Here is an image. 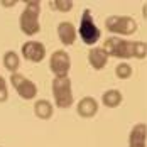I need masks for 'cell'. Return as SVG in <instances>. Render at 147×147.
I'll return each mask as SVG.
<instances>
[{
	"mask_svg": "<svg viewBox=\"0 0 147 147\" xmlns=\"http://www.w3.org/2000/svg\"><path fill=\"white\" fill-rule=\"evenodd\" d=\"M147 125L146 123H135L129 134V147H147Z\"/></svg>",
	"mask_w": 147,
	"mask_h": 147,
	"instance_id": "cell-9",
	"label": "cell"
},
{
	"mask_svg": "<svg viewBox=\"0 0 147 147\" xmlns=\"http://www.w3.org/2000/svg\"><path fill=\"white\" fill-rule=\"evenodd\" d=\"M78 32H80L81 41L86 46H91V47H93V46L100 41L102 32L96 27V24H95V20H93V14H91L90 9H85V10H83L81 20H80V30H78Z\"/></svg>",
	"mask_w": 147,
	"mask_h": 147,
	"instance_id": "cell-3",
	"label": "cell"
},
{
	"mask_svg": "<svg viewBox=\"0 0 147 147\" xmlns=\"http://www.w3.org/2000/svg\"><path fill=\"white\" fill-rule=\"evenodd\" d=\"M105 27L112 34H122L130 36L137 30V22L129 15H110L105 20Z\"/></svg>",
	"mask_w": 147,
	"mask_h": 147,
	"instance_id": "cell-5",
	"label": "cell"
},
{
	"mask_svg": "<svg viewBox=\"0 0 147 147\" xmlns=\"http://www.w3.org/2000/svg\"><path fill=\"white\" fill-rule=\"evenodd\" d=\"M34 113L41 120H49L53 117V105L47 100H37L34 103Z\"/></svg>",
	"mask_w": 147,
	"mask_h": 147,
	"instance_id": "cell-14",
	"label": "cell"
},
{
	"mask_svg": "<svg viewBox=\"0 0 147 147\" xmlns=\"http://www.w3.org/2000/svg\"><path fill=\"white\" fill-rule=\"evenodd\" d=\"M3 66H5L12 74L17 73V69H19V66H20L19 54H17L15 51H7V53L3 54Z\"/></svg>",
	"mask_w": 147,
	"mask_h": 147,
	"instance_id": "cell-15",
	"label": "cell"
},
{
	"mask_svg": "<svg viewBox=\"0 0 147 147\" xmlns=\"http://www.w3.org/2000/svg\"><path fill=\"white\" fill-rule=\"evenodd\" d=\"M115 74L118 80H129L132 76V66L129 63H120L115 68Z\"/></svg>",
	"mask_w": 147,
	"mask_h": 147,
	"instance_id": "cell-16",
	"label": "cell"
},
{
	"mask_svg": "<svg viewBox=\"0 0 147 147\" xmlns=\"http://www.w3.org/2000/svg\"><path fill=\"white\" fill-rule=\"evenodd\" d=\"M122 100H123V96H122V93L118 90H107L102 95L103 105L108 107V108H117V107H120L122 105Z\"/></svg>",
	"mask_w": 147,
	"mask_h": 147,
	"instance_id": "cell-13",
	"label": "cell"
},
{
	"mask_svg": "<svg viewBox=\"0 0 147 147\" xmlns=\"http://www.w3.org/2000/svg\"><path fill=\"white\" fill-rule=\"evenodd\" d=\"M53 96L58 108H69L73 105V88H71V80L66 78H54L53 80Z\"/></svg>",
	"mask_w": 147,
	"mask_h": 147,
	"instance_id": "cell-2",
	"label": "cell"
},
{
	"mask_svg": "<svg viewBox=\"0 0 147 147\" xmlns=\"http://www.w3.org/2000/svg\"><path fill=\"white\" fill-rule=\"evenodd\" d=\"M147 56V44L142 41H134V58L144 59Z\"/></svg>",
	"mask_w": 147,
	"mask_h": 147,
	"instance_id": "cell-18",
	"label": "cell"
},
{
	"mask_svg": "<svg viewBox=\"0 0 147 147\" xmlns=\"http://www.w3.org/2000/svg\"><path fill=\"white\" fill-rule=\"evenodd\" d=\"M76 36H78V30L71 22H59L58 26V37L61 41L63 46H73L76 41Z\"/></svg>",
	"mask_w": 147,
	"mask_h": 147,
	"instance_id": "cell-10",
	"label": "cell"
},
{
	"mask_svg": "<svg viewBox=\"0 0 147 147\" xmlns=\"http://www.w3.org/2000/svg\"><path fill=\"white\" fill-rule=\"evenodd\" d=\"M9 100V88H7V81L3 76H0V103Z\"/></svg>",
	"mask_w": 147,
	"mask_h": 147,
	"instance_id": "cell-19",
	"label": "cell"
},
{
	"mask_svg": "<svg viewBox=\"0 0 147 147\" xmlns=\"http://www.w3.org/2000/svg\"><path fill=\"white\" fill-rule=\"evenodd\" d=\"M78 115L83 118H91L96 115L98 112V102L93 98V96H83L80 102H78Z\"/></svg>",
	"mask_w": 147,
	"mask_h": 147,
	"instance_id": "cell-12",
	"label": "cell"
},
{
	"mask_svg": "<svg viewBox=\"0 0 147 147\" xmlns=\"http://www.w3.org/2000/svg\"><path fill=\"white\" fill-rule=\"evenodd\" d=\"M10 81H12V86L15 88L17 95L22 100H34L37 96V86H36V83L30 81L29 78H26L24 74L14 73L10 76Z\"/></svg>",
	"mask_w": 147,
	"mask_h": 147,
	"instance_id": "cell-6",
	"label": "cell"
},
{
	"mask_svg": "<svg viewBox=\"0 0 147 147\" xmlns=\"http://www.w3.org/2000/svg\"><path fill=\"white\" fill-rule=\"evenodd\" d=\"M22 56L30 63H41L46 58V47L39 41H27L22 44Z\"/></svg>",
	"mask_w": 147,
	"mask_h": 147,
	"instance_id": "cell-8",
	"label": "cell"
},
{
	"mask_svg": "<svg viewBox=\"0 0 147 147\" xmlns=\"http://www.w3.org/2000/svg\"><path fill=\"white\" fill-rule=\"evenodd\" d=\"M103 49L112 58H117V59L134 58V42L127 41V39H122V37H117V36L108 37L105 41V44H103Z\"/></svg>",
	"mask_w": 147,
	"mask_h": 147,
	"instance_id": "cell-4",
	"label": "cell"
},
{
	"mask_svg": "<svg viewBox=\"0 0 147 147\" xmlns=\"http://www.w3.org/2000/svg\"><path fill=\"white\" fill-rule=\"evenodd\" d=\"M49 68L51 71L56 74V78H66L71 68V58L66 51L58 49L53 53V56L49 59Z\"/></svg>",
	"mask_w": 147,
	"mask_h": 147,
	"instance_id": "cell-7",
	"label": "cell"
},
{
	"mask_svg": "<svg viewBox=\"0 0 147 147\" xmlns=\"http://www.w3.org/2000/svg\"><path fill=\"white\" fill-rule=\"evenodd\" d=\"M108 58L110 56L107 54V51L103 47H91L88 51V63H90V66L93 69H96V71H100V69H103L107 66Z\"/></svg>",
	"mask_w": 147,
	"mask_h": 147,
	"instance_id": "cell-11",
	"label": "cell"
},
{
	"mask_svg": "<svg viewBox=\"0 0 147 147\" xmlns=\"http://www.w3.org/2000/svg\"><path fill=\"white\" fill-rule=\"evenodd\" d=\"M39 14H41V2L39 0H27L26 9L22 10L20 19H19V27L26 36H36L41 30Z\"/></svg>",
	"mask_w": 147,
	"mask_h": 147,
	"instance_id": "cell-1",
	"label": "cell"
},
{
	"mask_svg": "<svg viewBox=\"0 0 147 147\" xmlns=\"http://www.w3.org/2000/svg\"><path fill=\"white\" fill-rule=\"evenodd\" d=\"M49 5H51V9L59 10V12H69L73 9V2L71 0H51Z\"/></svg>",
	"mask_w": 147,
	"mask_h": 147,
	"instance_id": "cell-17",
	"label": "cell"
}]
</instances>
